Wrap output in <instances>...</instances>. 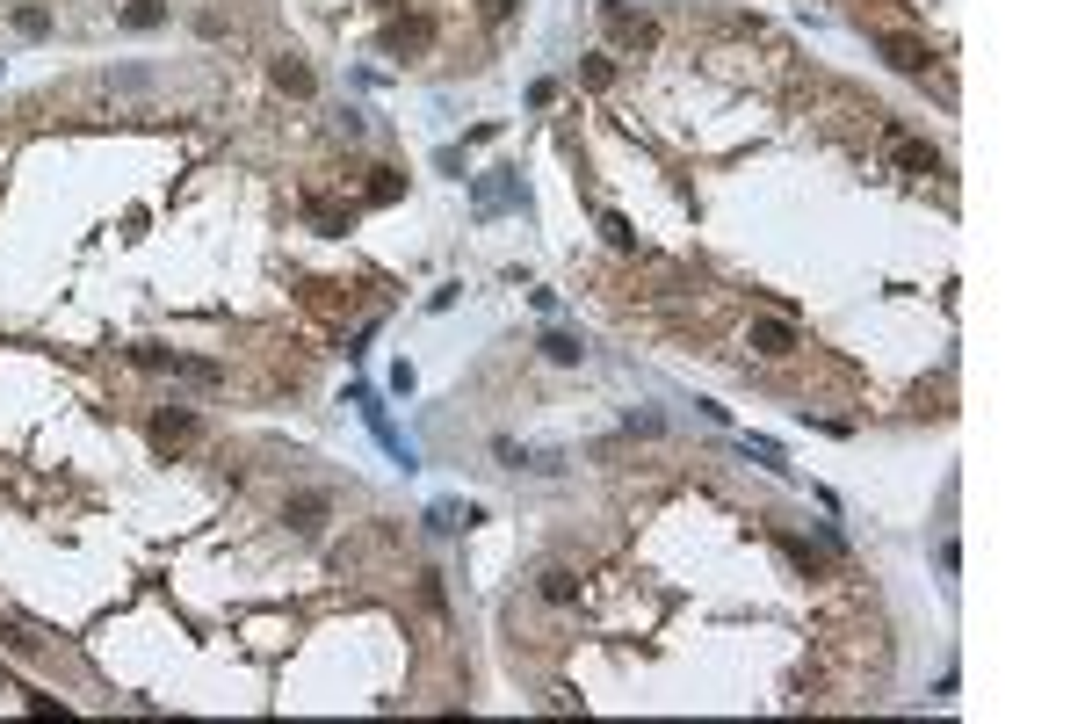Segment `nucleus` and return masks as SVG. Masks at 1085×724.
Listing matches in <instances>:
<instances>
[{
  "mask_svg": "<svg viewBox=\"0 0 1085 724\" xmlns=\"http://www.w3.org/2000/svg\"><path fill=\"white\" fill-rule=\"evenodd\" d=\"M601 22H608V37H615V44H637V51H644V44H659V22L637 15V8H623V0H601Z\"/></svg>",
  "mask_w": 1085,
  "mask_h": 724,
  "instance_id": "f257e3e1",
  "label": "nucleus"
},
{
  "mask_svg": "<svg viewBox=\"0 0 1085 724\" xmlns=\"http://www.w3.org/2000/svg\"><path fill=\"white\" fill-rule=\"evenodd\" d=\"M746 341H753V355H767V362H789V355H796V326H789V319H753Z\"/></svg>",
  "mask_w": 1085,
  "mask_h": 724,
  "instance_id": "f03ea898",
  "label": "nucleus"
},
{
  "mask_svg": "<svg viewBox=\"0 0 1085 724\" xmlns=\"http://www.w3.org/2000/svg\"><path fill=\"white\" fill-rule=\"evenodd\" d=\"M196 442V413H152V449H189Z\"/></svg>",
  "mask_w": 1085,
  "mask_h": 724,
  "instance_id": "7ed1b4c3",
  "label": "nucleus"
},
{
  "mask_svg": "<svg viewBox=\"0 0 1085 724\" xmlns=\"http://www.w3.org/2000/svg\"><path fill=\"white\" fill-rule=\"evenodd\" d=\"M883 58H890L897 73H926V66H934V51H926L919 37H897V29H890V37H883Z\"/></svg>",
  "mask_w": 1085,
  "mask_h": 724,
  "instance_id": "20e7f679",
  "label": "nucleus"
},
{
  "mask_svg": "<svg viewBox=\"0 0 1085 724\" xmlns=\"http://www.w3.org/2000/svg\"><path fill=\"white\" fill-rule=\"evenodd\" d=\"M890 153H897V167H905V174H934V167H941L934 145H919V138H905V131H890Z\"/></svg>",
  "mask_w": 1085,
  "mask_h": 724,
  "instance_id": "39448f33",
  "label": "nucleus"
},
{
  "mask_svg": "<svg viewBox=\"0 0 1085 724\" xmlns=\"http://www.w3.org/2000/svg\"><path fill=\"white\" fill-rule=\"evenodd\" d=\"M283 522H290V529H304V536H312V529L326 522V493H297V500L283 507Z\"/></svg>",
  "mask_w": 1085,
  "mask_h": 724,
  "instance_id": "423d86ee",
  "label": "nucleus"
},
{
  "mask_svg": "<svg viewBox=\"0 0 1085 724\" xmlns=\"http://www.w3.org/2000/svg\"><path fill=\"white\" fill-rule=\"evenodd\" d=\"M427 37H434V22H427V15H406V22H391L384 44H391V51H420Z\"/></svg>",
  "mask_w": 1085,
  "mask_h": 724,
  "instance_id": "0eeeda50",
  "label": "nucleus"
},
{
  "mask_svg": "<svg viewBox=\"0 0 1085 724\" xmlns=\"http://www.w3.org/2000/svg\"><path fill=\"white\" fill-rule=\"evenodd\" d=\"M275 87H283V95H312V66H304V58H275Z\"/></svg>",
  "mask_w": 1085,
  "mask_h": 724,
  "instance_id": "6e6552de",
  "label": "nucleus"
},
{
  "mask_svg": "<svg viewBox=\"0 0 1085 724\" xmlns=\"http://www.w3.org/2000/svg\"><path fill=\"white\" fill-rule=\"evenodd\" d=\"M123 22H131V29H160L167 8H160V0H131V8H123Z\"/></svg>",
  "mask_w": 1085,
  "mask_h": 724,
  "instance_id": "1a4fd4ad",
  "label": "nucleus"
},
{
  "mask_svg": "<svg viewBox=\"0 0 1085 724\" xmlns=\"http://www.w3.org/2000/svg\"><path fill=\"white\" fill-rule=\"evenodd\" d=\"M543 601H579V580H572L565 565H557V572H543Z\"/></svg>",
  "mask_w": 1085,
  "mask_h": 724,
  "instance_id": "9d476101",
  "label": "nucleus"
},
{
  "mask_svg": "<svg viewBox=\"0 0 1085 724\" xmlns=\"http://www.w3.org/2000/svg\"><path fill=\"white\" fill-rule=\"evenodd\" d=\"M398 189H406V181H398L391 167H377V181H369V203H398Z\"/></svg>",
  "mask_w": 1085,
  "mask_h": 724,
  "instance_id": "9b49d317",
  "label": "nucleus"
},
{
  "mask_svg": "<svg viewBox=\"0 0 1085 724\" xmlns=\"http://www.w3.org/2000/svg\"><path fill=\"white\" fill-rule=\"evenodd\" d=\"M601 232H608V247H623V254L637 247V232H630V218H615V210H608V218H601Z\"/></svg>",
  "mask_w": 1085,
  "mask_h": 724,
  "instance_id": "f8f14e48",
  "label": "nucleus"
},
{
  "mask_svg": "<svg viewBox=\"0 0 1085 724\" xmlns=\"http://www.w3.org/2000/svg\"><path fill=\"white\" fill-rule=\"evenodd\" d=\"M543 355H550V362H579V355H586V348H579V341H572V334H550V341H543Z\"/></svg>",
  "mask_w": 1085,
  "mask_h": 724,
  "instance_id": "ddd939ff",
  "label": "nucleus"
},
{
  "mask_svg": "<svg viewBox=\"0 0 1085 724\" xmlns=\"http://www.w3.org/2000/svg\"><path fill=\"white\" fill-rule=\"evenodd\" d=\"M15 29H22V37H44L51 15H44V8H15Z\"/></svg>",
  "mask_w": 1085,
  "mask_h": 724,
  "instance_id": "4468645a",
  "label": "nucleus"
}]
</instances>
